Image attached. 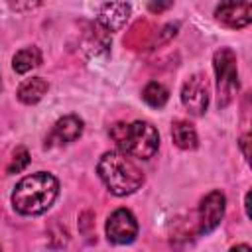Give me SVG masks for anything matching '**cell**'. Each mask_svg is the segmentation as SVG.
<instances>
[{
  "label": "cell",
  "instance_id": "10",
  "mask_svg": "<svg viewBox=\"0 0 252 252\" xmlns=\"http://www.w3.org/2000/svg\"><path fill=\"white\" fill-rule=\"evenodd\" d=\"M128 18H130V4H126V2H108V4H102L96 24L110 33V32L122 30L126 26Z\"/></svg>",
  "mask_w": 252,
  "mask_h": 252
},
{
  "label": "cell",
  "instance_id": "11",
  "mask_svg": "<svg viewBox=\"0 0 252 252\" xmlns=\"http://www.w3.org/2000/svg\"><path fill=\"white\" fill-rule=\"evenodd\" d=\"M83 51L91 59H106L110 53V33L94 24L83 39Z\"/></svg>",
  "mask_w": 252,
  "mask_h": 252
},
{
  "label": "cell",
  "instance_id": "16",
  "mask_svg": "<svg viewBox=\"0 0 252 252\" xmlns=\"http://www.w3.org/2000/svg\"><path fill=\"white\" fill-rule=\"evenodd\" d=\"M28 163H30V152H28L24 146H18V148L14 150V154H12V159H10L8 167H6V173H8V175L20 173V171H24V169L28 167Z\"/></svg>",
  "mask_w": 252,
  "mask_h": 252
},
{
  "label": "cell",
  "instance_id": "14",
  "mask_svg": "<svg viewBox=\"0 0 252 252\" xmlns=\"http://www.w3.org/2000/svg\"><path fill=\"white\" fill-rule=\"evenodd\" d=\"M41 61H43V57H41L39 47L30 45V47L20 49V51L14 55V59H12V69H14L16 73L24 75V73H28V71H32V69L39 67V65H41Z\"/></svg>",
  "mask_w": 252,
  "mask_h": 252
},
{
  "label": "cell",
  "instance_id": "21",
  "mask_svg": "<svg viewBox=\"0 0 252 252\" xmlns=\"http://www.w3.org/2000/svg\"><path fill=\"white\" fill-rule=\"evenodd\" d=\"M0 252H2V250H0Z\"/></svg>",
  "mask_w": 252,
  "mask_h": 252
},
{
  "label": "cell",
  "instance_id": "1",
  "mask_svg": "<svg viewBox=\"0 0 252 252\" xmlns=\"http://www.w3.org/2000/svg\"><path fill=\"white\" fill-rule=\"evenodd\" d=\"M59 195V181L47 171L26 175L18 181L12 193V207L16 213L35 217L45 213Z\"/></svg>",
  "mask_w": 252,
  "mask_h": 252
},
{
  "label": "cell",
  "instance_id": "8",
  "mask_svg": "<svg viewBox=\"0 0 252 252\" xmlns=\"http://www.w3.org/2000/svg\"><path fill=\"white\" fill-rule=\"evenodd\" d=\"M83 128H85L83 120L79 116H75V114H67V116L59 118L53 124V128L47 134V138H45V148H53V146H63V144L75 142L83 134Z\"/></svg>",
  "mask_w": 252,
  "mask_h": 252
},
{
  "label": "cell",
  "instance_id": "15",
  "mask_svg": "<svg viewBox=\"0 0 252 252\" xmlns=\"http://www.w3.org/2000/svg\"><path fill=\"white\" fill-rule=\"evenodd\" d=\"M142 98H144L146 104H150L152 108H161V106L167 102V98H169V91H167L161 83L152 81V83H148V85L144 87Z\"/></svg>",
  "mask_w": 252,
  "mask_h": 252
},
{
  "label": "cell",
  "instance_id": "2",
  "mask_svg": "<svg viewBox=\"0 0 252 252\" xmlns=\"http://www.w3.org/2000/svg\"><path fill=\"white\" fill-rule=\"evenodd\" d=\"M96 171L104 187L116 197L132 195L144 183V173L136 161L118 150L104 152L96 163Z\"/></svg>",
  "mask_w": 252,
  "mask_h": 252
},
{
  "label": "cell",
  "instance_id": "9",
  "mask_svg": "<svg viewBox=\"0 0 252 252\" xmlns=\"http://www.w3.org/2000/svg\"><path fill=\"white\" fill-rule=\"evenodd\" d=\"M215 18L232 30L246 28L252 22V2H222L217 6Z\"/></svg>",
  "mask_w": 252,
  "mask_h": 252
},
{
  "label": "cell",
  "instance_id": "20",
  "mask_svg": "<svg viewBox=\"0 0 252 252\" xmlns=\"http://www.w3.org/2000/svg\"><path fill=\"white\" fill-rule=\"evenodd\" d=\"M0 91H2V77H0Z\"/></svg>",
  "mask_w": 252,
  "mask_h": 252
},
{
  "label": "cell",
  "instance_id": "6",
  "mask_svg": "<svg viewBox=\"0 0 252 252\" xmlns=\"http://www.w3.org/2000/svg\"><path fill=\"white\" fill-rule=\"evenodd\" d=\"M181 102L193 116H203L209 106V83L201 73L191 75L181 87Z\"/></svg>",
  "mask_w": 252,
  "mask_h": 252
},
{
  "label": "cell",
  "instance_id": "12",
  "mask_svg": "<svg viewBox=\"0 0 252 252\" xmlns=\"http://www.w3.org/2000/svg\"><path fill=\"white\" fill-rule=\"evenodd\" d=\"M171 138H173V144L181 150H195L199 146L197 130L187 120H175L171 124Z\"/></svg>",
  "mask_w": 252,
  "mask_h": 252
},
{
  "label": "cell",
  "instance_id": "3",
  "mask_svg": "<svg viewBox=\"0 0 252 252\" xmlns=\"http://www.w3.org/2000/svg\"><path fill=\"white\" fill-rule=\"evenodd\" d=\"M110 138L114 140L118 152L138 158V159H150L159 148V136L158 130L144 120L136 122H116L108 130Z\"/></svg>",
  "mask_w": 252,
  "mask_h": 252
},
{
  "label": "cell",
  "instance_id": "19",
  "mask_svg": "<svg viewBox=\"0 0 252 252\" xmlns=\"http://www.w3.org/2000/svg\"><path fill=\"white\" fill-rule=\"evenodd\" d=\"M228 252H250V246H248V244H236V246H232Z\"/></svg>",
  "mask_w": 252,
  "mask_h": 252
},
{
  "label": "cell",
  "instance_id": "17",
  "mask_svg": "<svg viewBox=\"0 0 252 252\" xmlns=\"http://www.w3.org/2000/svg\"><path fill=\"white\" fill-rule=\"evenodd\" d=\"M248 144H250V134H244V136L240 138V150H242V154H244V158H246V159H250Z\"/></svg>",
  "mask_w": 252,
  "mask_h": 252
},
{
  "label": "cell",
  "instance_id": "7",
  "mask_svg": "<svg viewBox=\"0 0 252 252\" xmlns=\"http://www.w3.org/2000/svg\"><path fill=\"white\" fill-rule=\"evenodd\" d=\"M224 209H226V199L220 191L215 189L207 193L199 203V232L201 234L213 232L220 224L224 217Z\"/></svg>",
  "mask_w": 252,
  "mask_h": 252
},
{
  "label": "cell",
  "instance_id": "4",
  "mask_svg": "<svg viewBox=\"0 0 252 252\" xmlns=\"http://www.w3.org/2000/svg\"><path fill=\"white\" fill-rule=\"evenodd\" d=\"M236 53L230 47H220L213 55V67L217 75V94L219 106L224 108L230 104L238 91V65Z\"/></svg>",
  "mask_w": 252,
  "mask_h": 252
},
{
  "label": "cell",
  "instance_id": "18",
  "mask_svg": "<svg viewBox=\"0 0 252 252\" xmlns=\"http://www.w3.org/2000/svg\"><path fill=\"white\" fill-rule=\"evenodd\" d=\"M169 6H171V2H167V4H150V10L152 12H161V10L169 8Z\"/></svg>",
  "mask_w": 252,
  "mask_h": 252
},
{
  "label": "cell",
  "instance_id": "5",
  "mask_svg": "<svg viewBox=\"0 0 252 252\" xmlns=\"http://www.w3.org/2000/svg\"><path fill=\"white\" fill-rule=\"evenodd\" d=\"M138 236V220L128 209H116L106 219V238L112 244H130Z\"/></svg>",
  "mask_w": 252,
  "mask_h": 252
},
{
  "label": "cell",
  "instance_id": "13",
  "mask_svg": "<svg viewBox=\"0 0 252 252\" xmlns=\"http://www.w3.org/2000/svg\"><path fill=\"white\" fill-rule=\"evenodd\" d=\"M49 85L41 79V77H32L26 79L20 87H18V100L24 104H35L43 98V94L47 93Z\"/></svg>",
  "mask_w": 252,
  "mask_h": 252
}]
</instances>
